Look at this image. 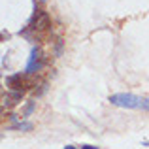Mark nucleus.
<instances>
[{"label":"nucleus","mask_w":149,"mask_h":149,"mask_svg":"<svg viewBox=\"0 0 149 149\" xmlns=\"http://www.w3.org/2000/svg\"><path fill=\"white\" fill-rule=\"evenodd\" d=\"M109 104L117 108H128V109H143L149 111V98H142L132 93H115L109 96Z\"/></svg>","instance_id":"f257e3e1"},{"label":"nucleus","mask_w":149,"mask_h":149,"mask_svg":"<svg viewBox=\"0 0 149 149\" xmlns=\"http://www.w3.org/2000/svg\"><path fill=\"white\" fill-rule=\"evenodd\" d=\"M8 85L11 87V91H29V89H32V87H36V81H38V77H36V74H13V76H10L8 77Z\"/></svg>","instance_id":"f03ea898"},{"label":"nucleus","mask_w":149,"mask_h":149,"mask_svg":"<svg viewBox=\"0 0 149 149\" xmlns=\"http://www.w3.org/2000/svg\"><path fill=\"white\" fill-rule=\"evenodd\" d=\"M29 29L30 30H36V32H45V30L51 29V17L47 11L44 10H36L29 23Z\"/></svg>","instance_id":"7ed1b4c3"},{"label":"nucleus","mask_w":149,"mask_h":149,"mask_svg":"<svg viewBox=\"0 0 149 149\" xmlns=\"http://www.w3.org/2000/svg\"><path fill=\"white\" fill-rule=\"evenodd\" d=\"M44 66V57H42V51L38 45H34L32 51H30V58H29V64H26V74H38Z\"/></svg>","instance_id":"20e7f679"},{"label":"nucleus","mask_w":149,"mask_h":149,"mask_svg":"<svg viewBox=\"0 0 149 149\" xmlns=\"http://www.w3.org/2000/svg\"><path fill=\"white\" fill-rule=\"evenodd\" d=\"M13 130H21V132H29V130H32V123H25V121H19V123H15L13 127Z\"/></svg>","instance_id":"39448f33"},{"label":"nucleus","mask_w":149,"mask_h":149,"mask_svg":"<svg viewBox=\"0 0 149 149\" xmlns=\"http://www.w3.org/2000/svg\"><path fill=\"white\" fill-rule=\"evenodd\" d=\"M34 108H36V102H29V104H26V108H25V111H23V117H29L30 113L34 111Z\"/></svg>","instance_id":"423d86ee"},{"label":"nucleus","mask_w":149,"mask_h":149,"mask_svg":"<svg viewBox=\"0 0 149 149\" xmlns=\"http://www.w3.org/2000/svg\"><path fill=\"white\" fill-rule=\"evenodd\" d=\"M79 149H98V147H95V146H89V143H85V146H81Z\"/></svg>","instance_id":"0eeeda50"},{"label":"nucleus","mask_w":149,"mask_h":149,"mask_svg":"<svg viewBox=\"0 0 149 149\" xmlns=\"http://www.w3.org/2000/svg\"><path fill=\"white\" fill-rule=\"evenodd\" d=\"M64 149H79V147H76V146H66Z\"/></svg>","instance_id":"6e6552de"}]
</instances>
